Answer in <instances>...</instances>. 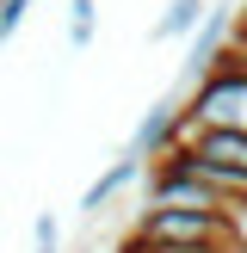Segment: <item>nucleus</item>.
I'll return each mask as SVG.
<instances>
[{
  "instance_id": "nucleus-1",
  "label": "nucleus",
  "mask_w": 247,
  "mask_h": 253,
  "mask_svg": "<svg viewBox=\"0 0 247 253\" xmlns=\"http://www.w3.org/2000/svg\"><path fill=\"white\" fill-rule=\"evenodd\" d=\"M148 247L167 253H247V222L235 216H204V210H136V229Z\"/></svg>"
},
{
  "instance_id": "nucleus-2",
  "label": "nucleus",
  "mask_w": 247,
  "mask_h": 253,
  "mask_svg": "<svg viewBox=\"0 0 247 253\" xmlns=\"http://www.w3.org/2000/svg\"><path fill=\"white\" fill-rule=\"evenodd\" d=\"M185 118H192L198 130H241L247 136V62L222 49V62L192 86Z\"/></svg>"
},
{
  "instance_id": "nucleus-3",
  "label": "nucleus",
  "mask_w": 247,
  "mask_h": 253,
  "mask_svg": "<svg viewBox=\"0 0 247 253\" xmlns=\"http://www.w3.org/2000/svg\"><path fill=\"white\" fill-rule=\"evenodd\" d=\"M148 210H204V216L247 222V210H235L229 198H216L204 179H192V173H179V167H148Z\"/></svg>"
},
{
  "instance_id": "nucleus-4",
  "label": "nucleus",
  "mask_w": 247,
  "mask_h": 253,
  "mask_svg": "<svg viewBox=\"0 0 247 253\" xmlns=\"http://www.w3.org/2000/svg\"><path fill=\"white\" fill-rule=\"evenodd\" d=\"M185 142V99H155V105L142 111V124H136V136H130V155L136 161H161L167 148H179Z\"/></svg>"
},
{
  "instance_id": "nucleus-5",
  "label": "nucleus",
  "mask_w": 247,
  "mask_h": 253,
  "mask_svg": "<svg viewBox=\"0 0 247 253\" xmlns=\"http://www.w3.org/2000/svg\"><path fill=\"white\" fill-rule=\"evenodd\" d=\"M229 31H235V25L222 19V6H216V12H210V19L192 31V49H185V81H192V86H198V81H204V74L222 62V49H229Z\"/></svg>"
},
{
  "instance_id": "nucleus-6",
  "label": "nucleus",
  "mask_w": 247,
  "mask_h": 253,
  "mask_svg": "<svg viewBox=\"0 0 247 253\" xmlns=\"http://www.w3.org/2000/svg\"><path fill=\"white\" fill-rule=\"evenodd\" d=\"M185 148H192L198 161H216V167L247 173V136L241 130H198V124L185 118Z\"/></svg>"
},
{
  "instance_id": "nucleus-7",
  "label": "nucleus",
  "mask_w": 247,
  "mask_h": 253,
  "mask_svg": "<svg viewBox=\"0 0 247 253\" xmlns=\"http://www.w3.org/2000/svg\"><path fill=\"white\" fill-rule=\"evenodd\" d=\"M136 173H142V161H136V155H130V148H124V155H118V161H111V167H105V173H99V179H93V185H86V198H81V210H86V216H99V210H105V204H111V198H118V192H124V185H130V179H136Z\"/></svg>"
},
{
  "instance_id": "nucleus-8",
  "label": "nucleus",
  "mask_w": 247,
  "mask_h": 253,
  "mask_svg": "<svg viewBox=\"0 0 247 253\" xmlns=\"http://www.w3.org/2000/svg\"><path fill=\"white\" fill-rule=\"evenodd\" d=\"M204 12H210L204 0H173V6L155 19V43H161V37H192L198 25H204Z\"/></svg>"
},
{
  "instance_id": "nucleus-9",
  "label": "nucleus",
  "mask_w": 247,
  "mask_h": 253,
  "mask_svg": "<svg viewBox=\"0 0 247 253\" xmlns=\"http://www.w3.org/2000/svg\"><path fill=\"white\" fill-rule=\"evenodd\" d=\"M93 19H99L93 0H68V43H74V49L93 43Z\"/></svg>"
},
{
  "instance_id": "nucleus-10",
  "label": "nucleus",
  "mask_w": 247,
  "mask_h": 253,
  "mask_svg": "<svg viewBox=\"0 0 247 253\" xmlns=\"http://www.w3.org/2000/svg\"><path fill=\"white\" fill-rule=\"evenodd\" d=\"M25 12H31V0H0V43L25 25Z\"/></svg>"
},
{
  "instance_id": "nucleus-11",
  "label": "nucleus",
  "mask_w": 247,
  "mask_h": 253,
  "mask_svg": "<svg viewBox=\"0 0 247 253\" xmlns=\"http://www.w3.org/2000/svg\"><path fill=\"white\" fill-rule=\"evenodd\" d=\"M31 241H37V247H62V222L49 216V210H43V216L31 222Z\"/></svg>"
},
{
  "instance_id": "nucleus-12",
  "label": "nucleus",
  "mask_w": 247,
  "mask_h": 253,
  "mask_svg": "<svg viewBox=\"0 0 247 253\" xmlns=\"http://www.w3.org/2000/svg\"><path fill=\"white\" fill-rule=\"evenodd\" d=\"M229 56H241V62H247V12L235 19V31H229Z\"/></svg>"
},
{
  "instance_id": "nucleus-13",
  "label": "nucleus",
  "mask_w": 247,
  "mask_h": 253,
  "mask_svg": "<svg viewBox=\"0 0 247 253\" xmlns=\"http://www.w3.org/2000/svg\"><path fill=\"white\" fill-rule=\"evenodd\" d=\"M31 253H62V247H31Z\"/></svg>"
}]
</instances>
